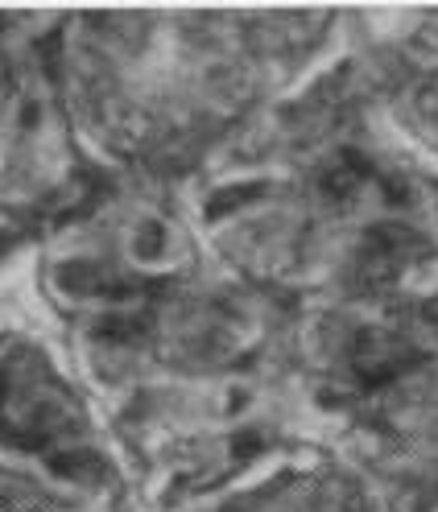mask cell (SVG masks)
<instances>
[{
  "instance_id": "obj_1",
  "label": "cell",
  "mask_w": 438,
  "mask_h": 512,
  "mask_svg": "<svg viewBox=\"0 0 438 512\" xmlns=\"http://www.w3.org/2000/svg\"><path fill=\"white\" fill-rule=\"evenodd\" d=\"M75 426V405L46 372H29L25 356L0 368V438L50 451V446H71Z\"/></svg>"
}]
</instances>
